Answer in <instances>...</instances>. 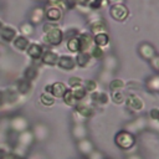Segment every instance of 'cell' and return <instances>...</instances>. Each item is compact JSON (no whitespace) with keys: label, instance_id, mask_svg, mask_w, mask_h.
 <instances>
[{"label":"cell","instance_id":"1","mask_svg":"<svg viewBox=\"0 0 159 159\" xmlns=\"http://www.w3.org/2000/svg\"><path fill=\"white\" fill-rule=\"evenodd\" d=\"M114 143L116 145L122 150H129L135 145V138L133 133L128 130H119L114 135Z\"/></svg>","mask_w":159,"mask_h":159},{"label":"cell","instance_id":"2","mask_svg":"<svg viewBox=\"0 0 159 159\" xmlns=\"http://www.w3.org/2000/svg\"><path fill=\"white\" fill-rule=\"evenodd\" d=\"M109 15L116 21H124L129 16V10L124 4H116L109 7Z\"/></svg>","mask_w":159,"mask_h":159},{"label":"cell","instance_id":"3","mask_svg":"<svg viewBox=\"0 0 159 159\" xmlns=\"http://www.w3.org/2000/svg\"><path fill=\"white\" fill-rule=\"evenodd\" d=\"M62 40H63V32L60 27H56V29L46 32L42 37V41L50 46H57L62 42Z\"/></svg>","mask_w":159,"mask_h":159},{"label":"cell","instance_id":"4","mask_svg":"<svg viewBox=\"0 0 159 159\" xmlns=\"http://www.w3.org/2000/svg\"><path fill=\"white\" fill-rule=\"evenodd\" d=\"M124 102H125V107L128 109L133 111V112H139L144 107V102H143L142 97L138 96V94H129V96H127Z\"/></svg>","mask_w":159,"mask_h":159},{"label":"cell","instance_id":"5","mask_svg":"<svg viewBox=\"0 0 159 159\" xmlns=\"http://www.w3.org/2000/svg\"><path fill=\"white\" fill-rule=\"evenodd\" d=\"M78 40V47H80V52H89V50L92 48L93 43V36L89 32H82L77 36Z\"/></svg>","mask_w":159,"mask_h":159},{"label":"cell","instance_id":"6","mask_svg":"<svg viewBox=\"0 0 159 159\" xmlns=\"http://www.w3.org/2000/svg\"><path fill=\"white\" fill-rule=\"evenodd\" d=\"M45 17L50 22H58L62 19V9L56 5H50L45 10Z\"/></svg>","mask_w":159,"mask_h":159},{"label":"cell","instance_id":"7","mask_svg":"<svg viewBox=\"0 0 159 159\" xmlns=\"http://www.w3.org/2000/svg\"><path fill=\"white\" fill-rule=\"evenodd\" d=\"M138 51H139V55H140L144 60H149V61H150V60L155 56V48H154L150 43H148V42L140 43L139 47H138Z\"/></svg>","mask_w":159,"mask_h":159},{"label":"cell","instance_id":"8","mask_svg":"<svg viewBox=\"0 0 159 159\" xmlns=\"http://www.w3.org/2000/svg\"><path fill=\"white\" fill-rule=\"evenodd\" d=\"M58 55L55 52V51H52V50H46V51H43V53H42V56H41V62L43 63V65H47V66H55V65H57V61H58Z\"/></svg>","mask_w":159,"mask_h":159},{"label":"cell","instance_id":"9","mask_svg":"<svg viewBox=\"0 0 159 159\" xmlns=\"http://www.w3.org/2000/svg\"><path fill=\"white\" fill-rule=\"evenodd\" d=\"M57 66L65 71H71L75 68L76 66V62H75V58L71 57V56H67V55H63V56H60L58 57V61H57Z\"/></svg>","mask_w":159,"mask_h":159},{"label":"cell","instance_id":"10","mask_svg":"<svg viewBox=\"0 0 159 159\" xmlns=\"http://www.w3.org/2000/svg\"><path fill=\"white\" fill-rule=\"evenodd\" d=\"M75 112L77 114H80L82 118L87 119V118H91L93 114H94V109L88 106V104H84V103H77L75 106Z\"/></svg>","mask_w":159,"mask_h":159},{"label":"cell","instance_id":"11","mask_svg":"<svg viewBox=\"0 0 159 159\" xmlns=\"http://www.w3.org/2000/svg\"><path fill=\"white\" fill-rule=\"evenodd\" d=\"M27 55L35 61V60H40L42 53H43V47L40 43H30L27 47Z\"/></svg>","mask_w":159,"mask_h":159},{"label":"cell","instance_id":"12","mask_svg":"<svg viewBox=\"0 0 159 159\" xmlns=\"http://www.w3.org/2000/svg\"><path fill=\"white\" fill-rule=\"evenodd\" d=\"M77 148H78V150H80L83 155H88V154H91V153L94 150V148H93V143H92L88 138H83V139L78 140V143H77Z\"/></svg>","mask_w":159,"mask_h":159},{"label":"cell","instance_id":"13","mask_svg":"<svg viewBox=\"0 0 159 159\" xmlns=\"http://www.w3.org/2000/svg\"><path fill=\"white\" fill-rule=\"evenodd\" d=\"M91 58H92V57H91L89 52H78L77 56H76V58H75V62H76V65H77L78 67L86 68V67L89 66Z\"/></svg>","mask_w":159,"mask_h":159},{"label":"cell","instance_id":"14","mask_svg":"<svg viewBox=\"0 0 159 159\" xmlns=\"http://www.w3.org/2000/svg\"><path fill=\"white\" fill-rule=\"evenodd\" d=\"M45 17V9L37 6L35 7L32 11H31V15H30V24L32 25H37L40 24Z\"/></svg>","mask_w":159,"mask_h":159},{"label":"cell","instance_id":"15","mask_svg":"<svg viewBox=\"0 0 159 159\" xmlns=\"http://www.w3.org/2000/svg\"><path fill=\"white\" fill-rule=\"evenodd\" d=\"M32 88V84L30 81L25 80V78H20L16 82V92L20 94H27Z\"/></svg>","mask_w":159,"mask_h":159},{"label":"cell","instance_id":"16","mask_svg":"<svg viewBox=\"0 0 159 159\" xmlns=\"http://www.w3.org/2000/svg\"><path fill=\"white\" fill-rule=\"evenodd\" d=\"M0 37L5 42L14 41V39L16 37V30L14 27H11V26H4L1 32H0Z\"/></svg>","mask_w":159,"mask_h":159},{"label":"cell","instance_id":"17","mask_svg":"<svg viewBox=\"0 0 159 159\" xmlns=\"http://www.w3.org/2000/svg\"><path fill=\"white\" fill-rule=\"evenodd\" d=\"M67 91V87L63 82H55L51 84V94L53 97H57V98H62V96L65 94V92Z\"/></svg>","mask_w":159,"mask_h":159},{"label":"cell","instance_id":"18","mask_svg":"<svg viewBox=\"0 0 159 159\" xmlns=\"http://www.w3.org/2000/svg\"><path fill=\"white\" fill-rule=\"evenodd\" d=\"M91 98L97 104H107L109 102V96L103 91H96L91 93Z\"/></svg>","mask_w":159,"mask_h":159},{"label":"cell","instance_id":"19","mask_svg":"<svg viewBox=\"0 0 159 159\" xmlns=\"http://www.w3.org/2000/svg\"><path fill=\"white\" fill-rule=\"evenodd\" d=\"M29 45H30L29 39L25 37V36H22V35H19V36H16V37L14 39V47L17 48V50H20V51L27 50Z\"/></svg>","mask_w":159,"mask_h":159},{"label":"cell","instance_id":"20","mask_svg":"<svg viewBox=\"0 0 159 159\" xmlns=\"http://www.w3.org/2000/svg\"><path fill=\"white\" fill-rule=\"evenodd\" d=\"M37 76H39V68H37V66H35V65H30V66L26 67V70L24 71V78L27 80V81H30V82L34 81V80H36Z\"/></svg>","mask_w":159,"mask_h":159},{"label":"cell","instance_id":"21","mask_svg":"<svg viewBox=\"0 0 159 159\" xmlns=\"http://www.w3.org/2000/svg\"><path fill=\"white\" fill-rule=\"evenodd\" d=\"M109 42V36L106 34V32H102V34H98V35H94L93 36V43L98 47H104L107 46Z\"/></svg>","mask_w":159,"mask_h":159},{"label":"cell","instance_id":"22","mask_svg":"<svg viewBox=\"0 0 159 159\" xmlns=\"http://www.w3.org/2000/svg\"><path fill=\"white\" fill-rule=\"evenodd\" d=\"M89 30H91V34L93 35H98V34H102L106 31V25L102 20H98V21H93L89 24Z\"/></svg>","mask_w":159,"mask_h":159},{"label":"cell","instance_id":"23","mask_svg":"<svg viewBox=\"0 0 159 159\" xmlns=\"http://www.w3.org/2000/svg\"><path fill=\"white\" fill-rule=\"evenodd\" d=\"M147 87L152 92H159V75L150 76L147 80Z\"/></svg>","mask_w":159,"mask_h":159},{"label":"cell","instance_id":"24","mask_svg":"<svg viewBox=\"0 0 159 159\" xmlns=\"http://www.w3.org/2000/svg\"><path fill=\"white\" fill-rule=\"evenodd\" d=\"M73 137L77 140H81L83 138H87V129L83 124H76L73 128Z\"/></svg>","mask_w":159,"mask_h":159},{"label":"cell","instance_id":"25","mask_svg":"<svg viewBox=\"0 0 159 159\" xmlns=\"http://www.w3.org/2000/svg\"><path fill=\"white\" fill-rule=\"evenodd\" d=\"M71 91H72V94H73L75 99L77 101V103H78V102H81V101L87 96V92H86V89H84L82 86L76 87V88H72Z\"/></svg>","mask_w":159,"mask_h":159},{"label":"cell","instance_id":"26","mask_svg":"<svg viewBox=\"0 0 159 159\" xmlns=\"http://www.w3.org/2000/svg\"><path fill=\"white\" fill-rule=\"evenodd\" d=\"M20 32L22 36L27 37V36H31L34 34V25L30 24V22H22L20 25Z\"/></svg>","mask_w":159,"mask_h":159},{"label":"cell","instance_id":"27","mask_svg":"<svg viewBox=\"0 0 159 159\" xmlns=\"http://www.w3.org/2000/svg\"><path fill=\"white\" fill-rule=\"evenodd\" d=\"M62 99H63L65 104H67V106H70V107H75V106L77 104V101L75 99V97H73L71 89H67V91L65 92V94L62 96Z\"/></svg>","mask_w":159,"mask_h":159},{"label":"cell","instance_id":"28","mask_svg":"<svg viewBox=\"0 0 159 159\" xmlns=\"http://www.w3.org/2000/svg\"><path fill=\"white\" fill-rule=\"evenodd\" d=\"M66 46H67V50H68V51H71V52H73V53H78V52H80L78 40H77V37L68 39V40H67Z\"/></svg>","mask_w":159,"mask_h":159},{"label":"cell","instance_id":"29","mask_svg":"<svg viewBox=\"0 0 159 159\" xmlns=\"http://www.w3.org/2000/svg\"><path fill=\"white\" fill-rule=\"evenodd\" d=\"M124 86H125L124 81L123 80H119V78H114V80H112L109 82V88H111L112 92H114V91H122L124 88Z\"/></svg>","mask_w":159,"mask_h":159},{"label":"cell","instance_id":"30","mask_svg":"<svg viewBox=\"0 0 159 159\" xmlns=\"http://www.w3.org/2000/svg\"><path fill=\"white\" fill-rule=\"evenodd\" d=\"M40 102H41L43 106L50 107V106H52V104L55 103V97H53L51 93H46V92H43V93L40 96Z\"/></svg>","mask_w":159,"mask_h":159},{"label":"cell","instance_id":"31","mask_svg":"<svg viewBox=\"0 0 159 159\" xmlns=\"http://www.w3.org/2000/svg\"><path fill=\"white\" fill-rule=\"evenodd\" d=\"M97 87H98V83H97L94 80H86V81H84L83 88L86 89V92L93 93V92L97 91Z\"/></svg>","mask_w":159,"mask_h":159},{"label":"cell","instance_id":"32","mask_svg":"<svg viewBox=\"0 0 159 159\" xmlns=\"http://www.w3.org/2000/svg\"><path fill=\"white\" fill-rule=\"evenodd\" d=\"M111 98L116 104H122L124 102V99H125V96H124V93L122 91H114V92H112Z\"/></svg>","mask_w":159,"mask_h":159},{"label":"cell","instance_id":"33","mask_svg":"<svg viewBox=\"0 0 159 159\" xmlns=\"http://www.w3.org/2000/svg\"><path fill=\"white\" fill-rule=\"evenodd\" d=\"M89 51H91V52H89L91 57H92V58H96V60H101V58L103 57V55H104V53H103V48H101V47H98V46H96V45H93Z\"/></svg>","mask_w":159,"mask_h":159},{"label":"cell","instance_id":"34","mask_svg":"<svg viewBox=\"0 0 159 159\" xmlns=\"http://www.w3.org/2000/svg\"><path fill=\"white\" fill-rule=\"evenodd\" d=\"M104 2H106V0H91L88 2V7L93 11H97L104 5Z\"/></svg>","mask_w":159,"mask_h":159},{"label":"cell","instance_id":"35","mask_svg":"<svg viewBox=\"0 0 159 159\" xmlns=\"http://www.w3.org/2000/svg\"><path fill=\"white\" fill-rule=\"evenodd\" d=\"M130 127H132V129L139 132V130H142V129L145 127V122L143 120V118H138V119H135L133 123H130Z\"/></svg>","mask_w":159,"mask_h":159},{"label":"cell","instance_id":"36","mask_svg":"<svg viewBox=\"0 0 159 159\" xmlns=\"http://www.w3.org/2000/svg\"><path fill=\"white\" fill-rule=\"evenodd\" d=\"M68 86H70L71 88H76V87L82 86V78H81V77H77V76L70 77V80H68Z\"/></svg>","mask_w":159,"mask_h":159},{"label":"cell","instance_id":"37","mask_svg":"<svg viewBox=\"0 0 159 159\" xmlns=\"http://www.w3.org/2000/svg\"><path fill=\"white\" fill-rule=\"evenodd\" d=\"M6 96H7V102H10V103H14L17 101L16 89H6Z\"/></svg>","mask_w":159,"mask_h":159},{"label":"cell","instance_id":"38","mask_svg":"<svg viewBox=\"0 0 159 159\" xmlns=\"http://www.w3.org/2000/svg\"><path fill=\"white\" fill-rule=\"evenodd\" d=\"M56 27H58V26H57V24H56V22H50V21L45 22V24H43V26H42V29H43V32H45V34H46V32H48V31H51V30H53V29H56Z\"/></svg>","mask_w":159,"mask_h":159},{"label":"cell","instance_id":"39","mask_svg":"<svg viewBox=\"0 0 159 159\" xmlns=\"http://www.w3.org/2000/svg\"><path fill=\"white\" fill-rule=\"evenodd\" d=\"M149 117H150L153 120L159 122V108H157V107L152 108V109L149 111Z\"/></svg>","mask_w":159,"mask_h":159},{"label":"cell","instance_id":"40","mask_svg":"<svg viewBox=\"0 0 159 159\" xmlns=\"http://www.w3.org/2000/svg\"><path fill=\"white\" fill-rule=\"evenodd\" d=\"M78 35H80V32L77 31V29H71L66 34H63V37H66L68 40V39H72V37H77Z\"/></svg>","mask_w":159,"mask_h":159},{"label":"cell","instance_id":"41","mask_svg":"<svg viewBox=\"0 0 159 159\" xmlns=\"http://www.w3.org/2000/svg\"><path fill=\"white\" fill-rule=\"evenodd\" d=\"M88 157V159H106L104 157H103V154L101 153V152H98V150H93L91 154H88L87 155Z\"/></svg>","mask_w":159,"mask_h":159},{"label":"cell","instance_id":"42","mask_svg":"<svg viewBox=\"0 0 159 159\" xmlns=\"http://www.w3.org/2000/svg\"><path fill=\"white\" fill-rule=\"evenodd\" d=\"M150 65H152V67H153L155 71L159 72V55H155V56L150 60Z\"/></svg>","mask_w":159,"mask_h":159},{"label":"cell","instance_id":"43","mask_svg":"<svg viewBox=\"0 0 159 159\" xmlns=\"http://www.w3.org/2000/svg\"><path fill=\"white\" fill-rule=\"evenodd\" d=\"M5 103H7V96H6V89H0V107H2Z\"/></svg>","mask_w":159,"mask_h":159},{"label":"cell","instance_id":"44","mask_svg":"<svg viewBox=\"0 0 159 159\" xmlns=\"http://www.w3.org/2000/svg\"><path fill=\"white\" fill-rule=\"evenodd\" d=\"M5 159H25V158L21 157V155H19V154L10 153V154H6V155H5Z\"/></svg>","mask_w":159,"mask_h":159},{"label":"cell","instance_id":"45","mask_svg":"<svg viewBox=\"0 0 159 159\" xmlns=\"http://www.w3.org/2000/svg\"><path fill=\"white\" fill-rule=\"evenodd\" d=\"M127 159H143V158H142L139 154H130Z\"/></svg>","mask_w":159,"mask_h":159},{"label":"cell","instance_id":"46","mask_svg":"<svg viewBox=\"0 0 159 159\" xmlns=\"http://www.w3.org/2000/svg\"><path fill=\"white\" fill-rule=\"evenodd\" d=\"M109 4L112 5H116V4H123V0H107Z\"/></svg>","mask_w":159,"mask_h":159},{"label":"cell","instance_id":"47","mask_svg":"<svg viewBox=\"0 0 159 159\" xmlns=\"http://www.w3.org/2000/svg\"><path fill=\"white\" fill-rule=\"evenodd\" d=\"M5 155H6V153H5V150L0 148V159H5Z\"/></svg>","mask_w":159,"mask_h":159},{"label":"cell","instance_id":"48","mask_svg":"<svg viewBox=\"0 0 159 159\" xmlns=\"http://www.w3.org/2000/svg\"><path fill=\"white\" fill-rule=\"evenodd\" d=\"M4 26H5V25H4V24H2V21L0 20V32H1V30H2V27H4Z\"/></svg>","mask_w":159,"mask_h":159},{"label":"cell","instance_id":"49","mask_svg":"<svg viewBox=\"0 0 159 159\" xmlns=\"http://www.w3.org/2000/svg\"><path fill=\"white\" fill-rule=\"evenodd\" d=\"M50 1H53V2H56V1H60V0H50Z\"/></svg>","mask_w":159,"mask_h":159}]
</instances>
